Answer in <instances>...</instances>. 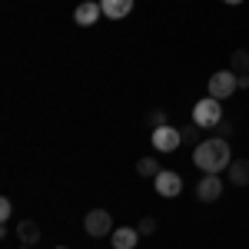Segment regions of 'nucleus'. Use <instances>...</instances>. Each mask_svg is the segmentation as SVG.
I'll list each match as a JSON object with an SVG mask.
<instances>
[{"label":"nucleus","mask_w":249,"mask_h":249,"mask_svg":"<svg viewBox=\"0 0 249 249\" xmlns=\"http://www.w3.org/2000/svg\"><path fill=\"white\" fill-rule=\"evenodd\" d=\"M153 186H156V193H160L163 199H173V196H179V193H183V176H179V173H173V170H160L153 176Z\"/></svg>","instance_id":"nucleus-5"},{"label":"nucleus","mask_w":249,"mask_h":249,"mask_svg":"<svg viewBox=\"0 0 249 249\" xmlns=\"http://www.w3.org/2000/svg\"><path fill=\"white\" fill-rule=\"evenodd\" d=\"M110 243H113V249H136L140 230H136V226H120V230H113Z\"/></svg>","instance_id":"nucleus-9"},{"label":"nucleus","mask_w":249,"mask_h":249,"mask_svg":"<svg viewBox=\"0 0 249 249\" xmlns=\"http://www.w3.org/2000/svg\"><path fill=\"white\" fill-rule=\"evenodd\" d=\"M230 70L236 73V77L249 73V50H232V57H230Z\"/></svg>","instance_id":"nucleus-13"},{"label":"nucleus","mask_w":249,"mask_h":249,"mask_svg":"<svg viewBox=\"0 0 249 249\" xmlns=\"http://www.w3.org/2000/svg\"><path fill=\"white\" fill-rule=\"evenodd\" d=\"M136 230H140V236H153V232H156V219H153V216L140 219V226H136Z\"/></svg>","instance_id":"nucleus-17"},{"label":"nucleus","mask_w":249,"mask_h":249,"mask_svg":"<svg viewBox=\"0 0 249 249\" xmlns=\"http://www.w3.org/2000/svg\"><path fill=\"white\" fill-rule=\"evenodd\" d=\"M100 17H103V7L96 0H83V3H77V10H73V23L77 27H93Z\"/></svg>","instance_id":"nucleus-8"},{"label":"nucleus","mask_w":249,"mask_h":249,"mask_svg":"<svg viewBox=\"0 0 249 249\" xmlns=\"http://www.w3.org/2000/svg\"><path fill=\"white\" fill-rule=\"evenodd\" d=\"M136 173H140V176H156V173H160L156 156H143V160H136Z\"/></svg>","instance_id":"nucleus-14"},{"label":"nucleus","mask_w":249,"mask_h":249,"mask_svg":"<svg viewBox=\"0 0 249 249\" xmlns=\"http://www.w3.org/2000/svg\"><path fill=\"white\" fill-rule=\"evenodd\" d=\"M193 123L203 126V130H216V126L223 123V103H219L216 96L199 100V103L193 107Z\"/></svg>","instance_id":"nucleus-2"},{"label":"nucleus","mask_w":249,"mask_h":249,"mask_svg":"<svg viewBox=\"0 0 249 249\" xmlns=\"http://www.w3.org/2000/svg\"><path fill=\"white\" fill-rule=\"evenodd\" d=\"M179 133H183V143H193V146H196V143H203V140H199L203 126H196V123H193V126H186V130H179Z\"/></svg>","instance_id":"nucleus-15"},{"label":"nucleus","mask_w":249,"mask_h":249,"mask_svg":"<svg viewBox=\"0 0 249 249\" xmlns=\"http://www.w3.org/2000/svg\"><path fill=\"white\" fill-rule=\"evenodd\" d=\"M223 196V179H219V173H203V179H199V186H196V199L199 203H216Z\"/></svg>","instance_id":"nucleus-6"},{"label":"nucleus","mask_w":249,"mask_h":249,"mask_svg":"<svg viewBox=\"0 0 249 249\" xmlns=\"http://www.w3.org/2000/svg\"><path fill=\"white\" fill-rule=\"evenodd\" d=\"M216 130H219V136H223V140H226V136L232 133V126H226V123H219V126H216Z\"/></svg>","instance_id":"nucleus-19"},{"label":"nucleus","mask_w":249,"mask_h":249,"mask_svg":"<svg viewBox=\"0 0 249 249\" xmlns=\"http://www.w3.org/2000/svg\"><path fill=\"white\" fill-rule=\"evenodd\" d=\"M83 232L93 236V239H100V236H113V216H110L107 210H90L87 216H83Z\"/></svg>","instance_id":"nucleus-3"},{"label":"nucleus","mask_w":249,"mask_h":249,"mask_svg":"<svg viewBox=\"0 0 249 249\" xmlns=\"http://www.w3.org/2000/svg\"><path fill=\"white\" fill-rule=\"evenodd\" d=\"M179 143H183V133L176 126H160V130H153V150H160V153L179 150Z\"/></svg>","instance_id":"nucleus-7"},{"label":"nucleus","mask_w":249,"mask_h":249,"mask_svg":"<svg viewBox=\"0 0 249 249\" xmlns=\"http://www.w3.org/2000/svg\"><path fill=\"white\" fill-rule=\"evenodd\" d=\"M100 7H103V17L107 20H123V17H130L133 0H100Z\"/></svg>","instance_id":"nucleus-10"},{"label":"nucleus","mask_w":249,"mask_h":249,"mask_svg":"<svg viewBox=\"0 0 249 249\" xmlns=\"http://www.w3.org/2000/svg\"><path fill=\"white\" fill-rule=\"evenodd\" d=\"M20 249H34V246H20Z\"/></svg>","instance_id":"nucleus-22"},{"label":"nucleus","mask_w":249,"mask_h":249,"mask_svg":"<svg viewBox=\"0 0 249 249\" xmlns=\"http://www.w3.org/2000/svg\"><path fill=\"white\" fill-rule=\"evenodd\" d=\"M17 236H20V246H34V243H40V223L37 219H20L17 223Z\"/></svg>","instance_id":"nucleus-11"},{"label":"nucleus","mask_w":249,"mask_h":249,"mask_svg":"<svg viewBox=\"0 0 249 249\" xmlns=\"http://www.w3.org/2000/svg\"><path fill=\"white\" fill-rule=\"evenodd\" d=\"M239 90H249V73H243V77H239Z\"/></svg>","instance_id":"nucleus-20"},{"label":"nucleus","mask_w":249,"mask_h":249,"mask_svg":"<svg viewBox=\"0 0 249 249\" xmlns=\"http://www.w3.org/2000/svg\"><path fill=\"white\" fill-rule=\"evenodd\" d=\"M57 249H63V246H57Z\"/></svg>","instance_id":"nucleus-23"},{"label":"nucleus","mask_w":249,"mask_h":249,"mask_svg":"<svg viewBox=\"0 0 249 249\" xmlns=\"http://www.w3.org/2000/svg\"><path fill=\"white\" fill-rule=\"evenodd\" d=\"M210 96H216V100H226V96H232L236 90H239V77L232 73V70H216L210 77Z\"/></svg>","instance_id":"nucleus-4"},{"label":"nucleus","mask_w":249,"mask_h":249,"mask_svg":"<svg viewBox=\"0 0 249 249\" xmlns=\"http://www.w3.org/2000/svg\"><path fill=\"white\" fill-rule=\"evenodd\" d=\"M230 179H232V186H249V160H232Z\"/></svg>","instance_id":"nucleus-12"},{"label":"nucleus","mask_w":249,"mask_h":249,"mask_svg":"<svg viewBox=\"0 0 249 249\" xmlns=\"http://www.w3.org/2000/svg\"><path fill=\"white\" fill-rule=\"evenodd\" d=\"M223 3H243V0H223Z\"/></svg>","instance_id":"nucleus-21"},{"label":"nucleus","mask_w":249,"mask_h":249,"mask_svg":"<svg viewBox=\"0 0 249 249\" xmlns=\"http://www.w3.org/2000/svg\"><path fill=\"white\" fill-rule=\"evenodd\" d=\"M146 123H150L153 130H160V126H170V123H166V113H163V110H153V113L146 116Z\"/></svg>","instance_id":"nucleus-16"},{"label":"nucleus","mask_w":249,"mask_h":249,"mask_svg":"<svg viewBox=\"0 0 249 249\" xmlns=\"http://www.w3.org/2000/svg\"><path fill=\"white\" fill-rule=\"evenodd\" d=\"M193 163L199 166L203 173H223L230 170V143L223 140V136H210V140H203V143H196L193 146Z\"/></svg>","instance_id":"nucleus-1"},{"label":"nucleus","mask_w":249,"mask_h":249,"mask_svg":"<svg viewBox=\"0 0 249 249\" xmlns=\"http://www.w3.org/2000/svg\"><path fill=\"white\" fill-rule=\"evenodd\" d=\"M10 216H14V203L3 196V199H0V219H10Z\"/></svg>","instance_id":"nucleus-18"}]
</instances>
